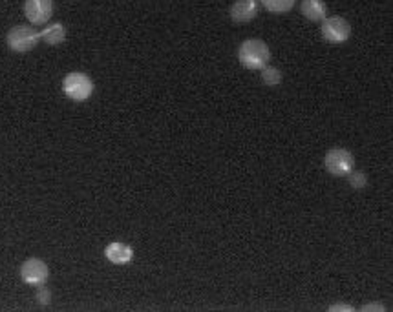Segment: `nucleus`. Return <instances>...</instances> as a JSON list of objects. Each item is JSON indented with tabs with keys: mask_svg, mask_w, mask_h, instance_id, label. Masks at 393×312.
<instances>
[{
	"mask_svg": "<svg viewBox=\"0 0 393 312\" xmlns=\"http://www.w3.org/2000/svg\"><path fill=\"white\" fill-rule=\"evenodd\" d=\"M302 15L311 22H322L326 19L328 8H326L324 0H302L300 4Z\"/></svg>",
	"mask_w": 393,
	"mask_h": 312,
	"instance_id": "obj_10",
	"label": "nucleus"
},
{
	"mask_svg": "<svg viewBox=\"0 0 393 312\" xmlns=\"http://www.w3.org/2000/svg\"><path fill=\"white\" fill-rule=\"evenodd\" d=\"M24 13L26 19L35 26H42L51 19L53 15V0H26L24 2Z\"/></svg>",
	"mask_w": 393,
	"mask_h": 312,
	"instance_id": "obj_7",
	"label": "nucleus"
},
{
	"mask_svg": "<svg viewBox=\"0 0 393 312\" xmlns=\"http://www.w3.org/2000/svg\"><path fill=\"white\" fill-rule=\"evenodd\" d=\"M282 72L278 68H273V66H265L262 68V81H264L265 86H278L282 83Z\"/></svg>",
	"mask_w": 393,
	"mask_h": 312,
	"instance_id": "obj_13",
	"label": "nucleus"
},
{
	"mask_svg": "<svg viewBox=\"0 0 393 312\" xmlns=\"http://www.w3.org/2000/svg\"><path fill=\"white\" fill-rule=\"evenodd\" d=\"M269 13H289L295 8L296 0H260Z\"/></svg>",
	"mask_w": 393,
	"mask_h": 312,
	"instance_id": "obj_12",
	"label": "nucleus"
},
{
	"mask_svg": "<svg viewBox=\"0 0 393 312\" xmlns=\"http://www.w3.org/2000/svg\"><path fill=\"white\" fill-rule=\"evenodd\" d=\"M62 92L69 101H88L93 93V81L83 72H72L62 79Z\"/></svg>",
	"mask_w": 393,
	"mask_h": 312,
	"instance_id": "obj_2",
	"label": "nucleus"
},
{
	"mask_svg": "<svg viewBox=\"0 0 393 312\" xmlns=\"http://www.w3.org/2000/svg\"><path fill=\"white\" fill-rule=\"evenodd\" d=\"M37 301L41 303V305H50L51 292L46 289V287H44V285H41V287H39V290H37Z\"/></svg>",
	"mask_w": 393,
	"mask_h": 312,
	"instance_id": "obj_15",
	"label": "nucleus"
},
{
	"mask_svg": "<svg viewBox=\"0 0 393 312\" xmlns=\"http://www.w3.org/2000/svg\"><path fill=\"white\" fill-rule=\"evenodd\" d=\"M41 41H44L50 46H59L62 42L66 41V28L65 24L60 22H53L50 26L41 32Z\"/></svg>",
	"mask_w": 393,
	"mask_h": 312,
	"instance_id": "obj_11",
	"label": "nucleus"
},
{
	"mask_svg": "<svg viewBox=\"0 0 393 312\" xmlns=\"http://www.w3.org/2000/svg\"><path fill=\"white\" fill-rule=\"evenodd\" d=\"M8 46L15 53H28V51L35 50L41 41V32L33 29L32 26H26V24H20V26H13V28L8 32Z\"/></svg>",
	"mask_w": 393,
	"mask_h": 312,
	"instance_id": "obj_3",
	"label": "nucleus"
},
{
	"mask_svg": "<svg viewBox=\"0 0 393 312\" xmlns=\"http://www.w3.org/2000/svg\"><path fill=\"white\" fill-rule=\"evenodd\" d=\"M361 311H364V312L386 311V307H384L382 303H368V305H364V307H362V308H361Z\"/></svg>",
	"mask_w": 393,
	"mask_h": 312,
	"instance_id": "obj_17",
	"label": "nucleus"
},
{
	"mask_svg": "<svg viewBox=\"0 0 393 312\" xmlns=\"http://www.w3.org/2000/svg\"><path fill=\"white\" fill-rule=\"evenodd\" d=\"M326 170L337 177H346L355 166V157L346 148H331L324 157Z\"/></svg>",
	"mask_w": 393,
	"mask_h": 312,
	"instance_id": "obj_4",
	"label": "nucleus"
},
{
	"mask_svg": "<svg viewBox=\"0 0 393 312\" xmlns=\"http://www.w3.org/2000/svg\"><path fill=\"white\" fill-rule=\"evenodd\" d=\"M258 0H236L231 8V19L234 22H251L258 15Z\"/></svg>",
	"mask_w": 393,
	"mask_h": 312,
	"instance_id": "obj_8",
	"label": "nucleus"
},
{
	"mask_svg": "<svg viewBox=\"0 0 393 312\" xmlns=\"http://www.w3.org/2000/svg\"><path fill=\"white\" fill-rule=\"evenodd\" d=\"M105 256L114 265H126L134 259V248L126 243H121V241H114L105 248Z\"/></svg>",
	"mask_w": 393,
	"mask_h": 312,
	"instance_id": "obj_9",
	"label": "nucleus"
},
{
	"mask_svg": "<svg viewBox=\"0 0 393 312\" xmlns=\"http://www.w3.org/2000/svg\"><path fill=\"white\" fill-rule=\"evenodd\" d=\"M48 276H50V269H48L46 262H42L39 257H29L20 265V278L26 285L41 287L46 283Z\"/></svg>",
	"mask_w": 393,
	"mask_h": 312,
	"instance_id": "obj_6",
	"label": "nucleus"
},
{
	"mask_svg": "<svg viewBox=\"0 0 393 312\" xmlns=\"http://www.w3.org/2000/svg\"><path fill=\"white\" fill-rule=\"evenodd\" d=\"M322 37L329 44H344L352 37V24L344 17H326L322 20Z\"/></svg>",
	"mask_w": 393,
	"mask_h": 312,
	"instance_id": "obj_5",
	"label": "nucleus"
},
{
	"mask_svg": "<svg viewBox=\"0 0 393 312\" xmlns=\"http://www.w3.org/2000/svg\"><path fill=\"white\" fill-rule=\"evenodd\" d=\"M328 311L329 312H353L355 308H353V305H349V303H335V305H331Z\"/></svg>",
	"mask_w": 393,
	"mask_h": 312,
	"instance_id": "obj_16",
	"label": "nucleus"
},
{
	"mask_svg": "<svg viewBox=\"0 0 393 312\" xmlns=\"http://www.w3.org/2000/svg\"><path fill=\"white\" fill-rule=\"evenodd\" d=\"M271 51L264 41L260 39H247L238 48V60L247 69H262L269 65Z\"/></svg>",
	"mask_w": 393,
	"mask_h": 312,
	"instance_id": "obj_1",
	"label": "nucleus"
},
{
	"mask_svg": "<svg viewBox=\"0 0 393 312\" xmlns=\"http://www.w3.org/2000/svg\"><path fill=\"white\" fill-rule=\"evenodd\" d=\"M346 177H349V184H352L353 189L361 190L364 189L366 184H368V175L364 174V172H349V174L346 175Z\"/></svg>",
	"mask_w": 393,
	"mask_h": 312,
	"instance_id": "obj_14",
	"label": "nucleus"
}]
</instances>
